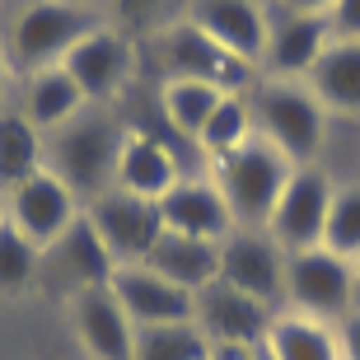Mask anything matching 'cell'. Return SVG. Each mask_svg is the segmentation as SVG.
<instances>
[{"mask_svg": "<svg viewBox=\"0 0 360 360\" xmlns=\"http://www.w3.org/2000/svg\"><path fill=\"white\" fill-rule=\"evenodd\" d=\"M253 103V127L271 150H281L295 169L319 160L323 141H328V108L314 98L304 80H257L248 89Z\"/></svg>", "mask_w": 360, "mask_h": 360, "instance_id": "obj_1", "label": "cell"}, {"mask_svg": "<svg viewBox=\"0 0 360 360\" xmlns=\"http://www.w3.org/2000/svg\"><path fill=\"white\" fill-rule=\"evenodd\" d=\"M122 141H127V131H122L108 112L84 108L75 122L47 131V169H52L84 206V201H94L98 192L112 187Z\"/></svg>", "mask_w": 360, "mask_h": 360, "instance_id": "obj_2", "label": "cell"}, {"mask_svg": "<svg viewBox=\"0 0 360 360\" xmlns=\"http://www.w3.org/2000/svg\"><path fill=\"white\" fill-rule=\"evenodd\" d=\"M290 174L295 164L281 150H271L262 136H253L243 150L211 164V183L220 187V197H225L239 229H267L271 206L281 201V187H285Z\"/></svg>", "mask_w": 360, "mask_h": 360, "instance_id": "obj_3", "label": "cell"}, {"mask_svg": "<svg viewBox=\"0 0 360 360\" xmlns=\"http://www.w3.org/2000/svg\"><path fill=\"white\" fill-rule=\"evenodd\" d=\"M94 28L98 19L84 0H28L5 28V56L33 75V70L61 66L66 52Z\"/></svg>", "mask_w": 360, "mask_h": 360, "instance_id": "obj_4", "label": "cell"}, {"mask_svg": "<svg viewBox=\"0 0 360 360\" xmlns=\"http://www.w3.org/2000/svg\"><path fill=\"white\" fill-rule=\"evenodd\" d=\"M285 304L295 314H309V319L342 323L356 309V271H351V262L328 253V248L285 253Z\"/></svg>", "mask_w": 360, "mask_h": 360, "instance_id": "obj_5", "label": "cell"}, {"mask_svg": "<svg viewBox=\"0 0 360 360\" xmlns=\"http://www.w3.org/2000/svg\"><path fill=\"white\" fill-rule=\"evenodd\" d=\"M164 66H169V80H197L220 94H248L257 75L239 56H229L215 38H206L187 14L164 28Z\"/></svg>", "mask_w": 360, "mask_h": 360, "instance_id": "obj_6", "label": "cell"}, {"mask_svg": "<svg viewBox=\"0 0 360 360\" xmlns=\"http://www.w3.org/2000/svg\"><path fill=\"white\" fill-rule=\"evenodd\" d=\"M333 178L304 164L295 169L281 187V201L271 206L267 234L285 248V253H304V248H319L323 243V225H328V206H333Z\"/></svg>", "mask_w": 360, "mask_h": 360, "instance_id": "obj_7", "label": "cell"}, {"mask_svg": "<svg viewBox=\"0 0 360 360\" xmlns=\"http://www.w3.org/2000/svg\"><path fill=\"white\" fill-rule=\"evenodd\" d=\"M84 215L94 220L98 239L108 243V253L117 262H146L150 248L160 243L164 220H160V201L131 197L122 187H108L94 201H84Z\"/></svg>", "mask_w": 360, "mask_h": 360, "instance_id": "obj_8", "label": "cell"}, {"mask_svg": "<svg viewBox=\"0 0 360 360\" xmlns=\"http://www.w3.org/2000/svg\"><path fill=\"white\" fill-rule=\"evenodd\" d=\"M80 211H84L80 197H75L52 169H42V174H33L28 183H19L14 192H5V215H10V225L19 229L33 248H42V253L66 234L70 220H75Z\"/></svg>", "mask_w": 360, "mask_h": 360, "instance_id": "obj_9", "label": "cell"}, {"mask_svg": "<svg viewBox=\"0 0 360 360\" xmlns=\"http://www.w3.org/2000/svg\"><path fill=\"white\" fill-rule=\"evenodd\" d=\"M220 281L276 309L285 300V248L267 229H234L220 243Z\"/></svg>", "mask_w": 360, "mask_h": 360, "instance_id": "obj_10", "label": "cell"}, {"mask_svg": "<svg viewBox=\"0 0 360 360\" xmlns=\"http://www.w3.org/2000/svg\"><path fill=\"white\" fill-rule=\"evenodd\" d=\"M187 19L215 38L229 56H239L243 66L262 70L271 42V14L262 10V0H192Z\"/></svg>", "mask_w": 360, "mask_h": 360, "instance_id": "obj_11", "label": "cell"}, {"mask_svg": "<svg viewBox=\"0 0 360 360\" xmlns=\"http://www.w3.org/2000/svg\"><path fill=\"white\" fill-rule=\"evenodd\" d=\"M66 75L80 84V94L89 103H108L122 84L131 80L136 70V52H131V38L122 28H108L98 24L94 33H84L75 47L66 52Z\"/></svg>", "mask_w": 360, "mask_h": 360, "instance_id": "obj_12", "label": "cell"}, {"mask_svg": "<svg viewBox=\"0 0 360 360\" xmlns=\"http://www.w3.org/2000/svg\"><path fill=\"white\" fill-rule=\"evenodd\" d=\"M108 290L117 295V304L127 309V319L136 328H160V323H197V295L164 281L160 271H150L146 262H122Z\"/></svg>", "mask_w": 360, "mask_h": 360, "instance_id": "obj_13", "label": "cell"}, {"mask_svg": "<svg viewBox=\"0 0 360 360\" xmlns=\"http://www.w3.org/2000/svg\"><path fill=\"white\" fill-rule=\"evenodd\" d=\"M276 319V309L253 300L243 290H229L225 281H215L197 295V323L211 337V347H248L257 351L267 342V328Z\"/></svg>", "mask_w": 360, "mask_h": 360, "instance_id": "obj_14", "label": "cell"}, {"mask_svg": "<svg viewBox=\"0 0 360 360\" xmlns=\"http://www.w3.org/2000/svg\"><path fill=\"white\" fill-rule=\"evenodd\" d=\"M42 267H52L70 295H80V290H108L122 262L108 253V243L98 239L94 220L80 211L75 220H70L66 234H61V239L42 253Z\"/></svg>", "mask_w": 360, "mask_h": 360, "instance_id": "obj_15", "label": "cell"}, {"mask_svg": "<svg viewBox=\"0 0 360 360\" xmlns=\"http://www.w3.org/2000/svg\"><path fill=\"white\" fill-rule=\"evenodd\" d=\"M160 220L169 234H187V239H211L225 243L234 234V215H229L225 197L211 178H178L160 197Z\"/></svg>", "mask_w": 360, "mask_h": 360, "instance_id": "obj_16", "label": "cell"}, {"mask_svg": "<svg viewBox=\"0 0 360 360\" xmlns=\"http://www.w3.org/2000/svg\"><path fill=\"white\" fill-rule=\"evenodd\" d=\"M70 323L89 360H136V323L127 319L112 290L70 295Z\"/></svg>", "mask_w": 360, "mask_h": 360, "instance_id": "obj_17", "label": "cell"}, {"mask_svg": "<svg viewBox=\"0 0 360 360\" xmlns=\"http://www.w3.org/2000/svg\"><path fill=\"white\" fill-rule=\"evenodd\" d=\"M333 42L337 38H333L328 14H285L281 24H271V42H267L262 70H267L271 80H304Z\"/></svg>", "mask_w": 360, "mask_h": 360, "instance_id": "obj_18", "label": "cell"}, {"mask_svg": "<svg viewBox=\"0 0 360 360\" xmlns=\"http://www.w3.org/2000/svg\"><path fill=\"white\" fill-rule=\"evenodd\" d=\"M178 178H183L178 174V160L164 141H155V136H146V131H127L112 187L131 192V197H146V201H160Z\"/></svg>", "mask_w": 360, "mask_h": 360, "instance_id": "obj_19", "label": "cell"}, {"mask_svg": "<svg viewBox=\"0 0 360 360\" xmlns=\"http://www.w3.org/2000/svg\"><path fill=\"white\" fill-rule=\"evenodd\" d=\"M146 267L160 271V276L174 281V285H183V290L201 295L206 285H215V281H220V243H211V239H187V234H169V229H164L160 243L150 248Z\"/></svg>", "mask_w": 360, "mask_h": 360, "instance_id": "obj_20", "label": "cell"}, {"mask_svg": "<svg viewBox=\"0 0 360 360\" xmlns=\"http://www.w3.org/2000/svg\"><path fill=\"white\" fill-rule=\"evenodd\" d=\"M89 108V98L80 94V84L66 75V66H47V70H33L24 80V98H19V112H24L42 136L56 131V127H66L75 122Z\"/></svg>", "mask_w": 360, "mask_h": 360, "instance_id": "obj_21", "label": "cell"}, {"mask_svg": "<svg viewBox=\"0 0 360 360\" xmlns=\"http://www.w3.org/2000/svg\"><path fill=\"white\" fill-rule=\"evenodd\" d=\"M304 84L314 89V98H319L328 112L360 117V42L337 38L333 47L319 56V66L304 75Z\"/></svg>", "mask_w": 360, "mask_h": 360, "instance_id": "obj_22", "label": "cell"}, {"mask_svg": "<svg viewBox=\"0 0 360 360\" xmlns=\"http://www.w3.org/2000/svg\"><path fill=\"white\" fill-rule=\"evenodd\" d=\"M267 360H342L337 347V323L309 319V314H276L262 342Z\"/></svg>", "mask_w": 360, "mask_h": 360, "instance_id": "obj_23", "label": "cell"}, {"mask_svg": "<svg viewBox=\"0 0 360 360\" xmlns=\"http://www.w3.org/2000/svg\"><path fill=\"white\" fill-rule=\"evenodd\" d=\"M42 169H47V136L19 108H0V192H14Z\"/></svg>", "mask_w": 360, "mask_h": 360, "instance_id": "obj_24", "label": "cell"}, {"mask_svg": "<svg viewBox=\"0 0 360 360\" xmlns=\"http://www.w3.org/2000/svg\"><path fill=\"white\" fill-rule=\"evenodd\" d=\"M253 136H257V127H253V103H248V94H225V98L215 103L211 122L201 127L197 146L206 150L211 160H225V155L243 150Z\"/></svg>", "mask_w": 360, "mask_h": 360, "instance_id": "obj_25", "label": "cell"}, {"mask_svg": "<svg viewBox=\"0 0 360 360\" xmlns=\"http://www.w3.org/2000/svg\"><path fill=\"white\" fill-rule=\"evenodd\" d=\"M220 98H225L220 89L197 84V80H164V89H160L164 122H169L178 136H187V141H197V136H201V127L211 122V112H215Z\"/></svg>", "mask_w": 360, "mask_h": 360, "instance_id": "obj_26", "label": "cell"}, {"mask_svg": "<svg viewBox=\"0 0 360 360\" xmlns=\"http://www.w3.org/2000/svg\"><path fill=\"white\" fill-rule=\"evenodd\" d=\"M211 337L201 323H160L136 328V360H211Z\"/></svg>", "mask_w": 360, "mask_h": 360, "instance_id": "obj_27", "label": "cell"}, {"mask_svg": "<svg viewBox=\"0 0 360 360\" xmlns=\"http://www.w3.org/2000/svg\"><path fill=\"white\" fill-rule=\"evenodd\" d=\"M328 253L356 262L360 257V183L356 187H337L333 206H328V225H323V243Z\"/></svg>", "mask_w": 360, "mask_h": 360, "instance_id": "obj_28", "label": "cell"}, {"mask_svg": "<svg viewBox=\"0 0 360 360\" xmlns=\"http://www.w3.org/2000/svg\"><path fill=\"white\" fill-rule=\"evenodd\" d=\"M42 276V248L19 234L14 225L0 229V295H24Z\"/></svg>", "mask_w": 360, "mask_h": 360, "instance_id": "obj_29", "label": "cell"}, {"mask_svg": "<svg viewBox=\"0 0 360 360\" xmlns=\"http://www.w3.org/2000/svg\"><path fill=\"white\" fill-rule=\"evenodd\" d=\"M328 24H333V38L360 42V0H333V10H328Z\"/></svg>", "mask_w": 360, "mask_h": 360, "instance_id": "obj_30", "label": "cell"}, {"mask_svg": "<svg viewBox=\"0 0 360 360\" xmlns=\"http://www.w3.org/2000/svg\"><path fill=\"white\" fill-rule=\"evenodd\" d=\"M169 0H112V14L122 24H146L150 14H160Z\"/></svg>", "mask_w": 360, "mask_h": 360, "instance_id": "obj_31", "label": "cell"}, {"mask_svg": "<svg viewBox=\"0 0 360 360\" xmlns=\"http://www.w3.org/2000/svg\"><path fill=\"white\" fill-rule=\"evenodd\" d=\"M337 347H342V360H360V309H351L337 323Z\"/></svg>", "mask_w": 360, "mask_h": 360, "instance_id": "obj_32", "label": "cell"}, {"mask_svg": "<svg viewBox=\"0 0 360 360\" xmlns=\"http://www.w3.org/2000/svg\"><path fill=\"white\" fill-rule=\"evenodd\" d=\"M285 14H328L333 10V0H281Z\"/></svg>", "mask_w": 360, "mask_h": 360, "instance_id": "obj_33", "label": "cell"}, {"mask_svg": "<svg viewBox=\"0 0 360 360\" xmlns=\"http://www.w3.org/2000/svg\"><path fill=\"white\" fill-rule=\"evenodd\" d=\"M211 360H257V351H248V347H215Z\"/></svg>", "mask_w": 360, "mask_h": 360, "instance_id": "obj_34", "label": "cell"}, {"mask_svg": "<svg viewBox=\"0 0 360 360\" xmlns=\"http://www.w3.org/2000/svg\"><path fill=\"white\" fill-rule=\"evenodd\" d=\"M5 94H10V61L0 56V108H5Z\"/></svg>", "mask_w": 360, "mask_h": 360, "instance_id": "obj_35", "label": "cell"}, {"mask_svg": "<svg viewBox=\"0 0 360 360\" xmlns=\"http://www.w3.org/2000/svg\"><path fill=\"white\" fill-rule=\"evenodd\" d=\"M351 271H356V309H360V257L351 262Z\"/></svg>", "mask_w": 360, "mask_h": 360, "instance_id": "obj_36", "label": "cell"}, {"mask_svg": "<svg viewBox=\"0 0 360 360\" xmlns=\"http://www.w3.org/2000/svg\"><path fill=\"white\" fill-rule=\"evenodd\" d=\"M10 225V215H5V192H0V229Z\"/></svg>", "mask_w": 360, "mask_h": 360, "instance_id": "obj_37", "label": "cell"}]
</instances>
